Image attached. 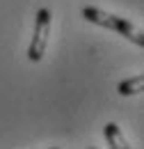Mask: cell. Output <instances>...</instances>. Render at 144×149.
<instances>
[{"label":"cell","mask_w":144,"mask_h":149,"mask_svg":"<svg viewBox=\"0 0 144 149\" xmlns=\"http://www.w3.org/2000/svg\"><path fill=\"white\" fill-rule=\"evenodd\" d=\"M82 16L89 21V23H96V25H103L108 30H114L119 35H124L128 41L137 44V46H144V35L124 16H114V14H108L98 7H82Z\"/></svg>","instance_id":"obj_1"},{"label":"cell","mask_w":144,"mask_h":149,"mask_svg":"<svg viewBox=\"0 0 144 149\" xmlns=\"http://www.w3.org/2000/svg\"><path fill=\"white\" fill-rule=\"evenodd\" d=\"M48 37H51V9L41 7L37 12L35 19V35L30 41V48H28V60L30 62H39L46 48H48Z\"/></svg>","instance_id":"obj_2"},{"label":"cell","mask_w":144,"mask_h":149,"mask_svg":"<svg viewBox=\"0 0 144 149\" xmlns=\"http://www.w3.org/2000/svg\"><path fill=\"white\" fill-rule=\"evenodd\" d=\"M105 140H108V145L112 149H128V142L126 138H124V133L119 131V126L114 124V122H110V124H105Z\"/></svg>","instance_id":"obj_3"},{"label":"cell","mask_w":144,"mask_h":149,"mask_svg":"<svg viewBox=\"0 0 144 149\" xmlns=\"http://www.w3.org/2000/svg\"><path fill=\"white\" fill-rule=\"evenodd\" d=\"M144 87V78L142 76H135V78H128V80H121L117 85V92L121 96H133V94H140Z\"/></svg>","instance_id":"obj_4"}]
</instances>
